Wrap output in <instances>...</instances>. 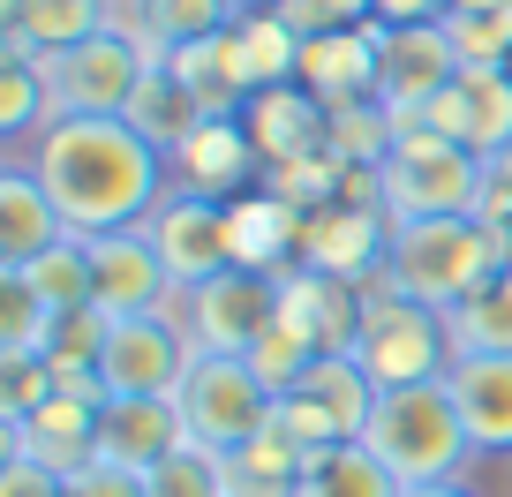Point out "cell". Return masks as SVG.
<instances>
[{"label": "cell", "mask_w": 512, "mask_h": 497, "mask_svg": "<svg viewBox=\"0 0 512 497\" xmlns=\"http://www.w3.org/2000/svg\"><path fill=\"white\" fill-rule=\"evenodd\" d=\"M0 497H68V475L31 460V452H8L0 460Z\"/></svg>", "instance_id": "b9f144b4"}, {"label": "cell", "mask_w": 512, "mask_h": 497, "mask_svg": "<svg viewBox=\"0 0 512 497\" xmlns=\"http://www.w3.org/2000/svg\"><path fill=\"white\" fill-rule=\"evenodd\" d=\"M272 324H279V272L234 264V272L181 294V332H189L196 354H249Z\"/></svg>", "instance_id": "9c48e42d"}, {"label": "cell", "mask_w": 512, "mask_h": 497, "mask_svg": "<svg viewBox=\"0 0 512 497\" xmlns=\"http://www.w3.org/2000/svg\"><path fill=\"white\" fill-rule=\"evenodd\" d=\"M256 174H264V151L249 144V129H241V113H211L204 129L189 136V144L174 151V181L196 196H249Z\"/></svg>", "instance_id": "ac0fdd59"}, {"label": "cell", "mask_w": 512, "mask_h": 497, "mask_svg": "<svg viewBox=\"0 0 512 497\" xmlns=\"http://www.w3.org/2000/svg\"><path fill=\"white\" fill-rule=\"evenodd\" d=\"M53 309L38 302V287L23 272H0V354H38L46 347Z\"/></svg>", "instance_id": "8d00e7d4"}, {"label": "cell", "mask_w": 512, "mask_h": 497, "mask_svg": "<svg viewBox=\"0 0 512 497\" xmlns=\"http://www.w3.org/2000/svg\"><path fill=\"white\" fill-rule=\"evenodd\" d=\"M497 264H512V249L475 211H460V219H407V226H392L377 287L407 294V302H422V309H460Z\"/></svg>", "instance_id": "7a4b0ae2"}, {"label": "cell", "mask_w": 512, "mask_h": 497, "mask_svg": "<svg viewBox=\"0 0 512 497\" xmlns=\"http://www.w3.org/2000/svg\"><path fill=\"white\" fill-rule=\"evenodd\" d=\"M400 497H475L467 482H422V490H400Z\"/></svg>", "instance_id": "f6af8a7d"}, {"label": "cell", "mask_w": 512, "mask_h": 497, "mask_svg": "<svg viewBox=\"0 0 512 497\" xmlns=\"http://www.w3.org/2000/svg\"><path fill=\"white\" fill-rule=\"evenodd\" d=\"M475 219H482V226H490V234L512 249V144L482 159V196H475Z\"/></svg>", "instance_id": "60d3db41"}, {"label": "cell", "mask_w": 512, "mask_h": 497, "mask_svg": "<svg viewBox=\"0 0 512 497\" xmlns=\"http://www.w3.org/2000/svg\"><path fill=\"white\" fill-rule=\"evenodd\" d=\"M68 497H151V490H144V475H128L113 460H91L83 475H68Z\"/></svg>", "instance_id": "7bdbcfd3"}, {"label": "cell", "mask_w": 512, "mask_h": 497, "mask_svg": "<svg viewBox=\"0 0 512 497\" xmlns=\"http://www.w3.org/2000/svg\"><path fill=\"white\" fill-rule=\"evenodd\" d=\"M445 31H452V46H460V68H505L512 61V0L445 8Z\"/></svg>", "instance_id": "e575fe53"}, {"label": "cell", "mask_w": 512, "mask_h": 497, "mask_svg": "<svg viewBox=\"0 0 512 497\" xmlns=\"http://www.w3.org/2000/svg\"><path fill=\"white\" fill-rule=\"evenodd\" d=\"M452 354H512V264H497L460 309H445Z\"/></svg>", "instance_id": "f1b7e54d"}, {"label": "cell", "mask_w": 512, "mask_h": 497, "mask_svg": "<svg viewBox=\"0 0 512 497\" xmlns=\"http://www.w3.org/2000/svg\"><path fill=\"white\" fill-rule=\"evenodd\" d=\"M362 445L400 475V490H422V482H460L467 460H475L467 422H460V407H452L445 377L377 392V407H369V422H362Z\"/></svg>", "instance_id": "3957f363"}, {"label": "cell", "mask_w": 512, "mask_h": 497, "mask_svg": "<svg viewBox=\"0 0 512 497\" xmlns=\"http://www.w3.org/2000/svg\"><path fill=\"white\" fill-rule=\"evenodd\" d=\"M347 354L362 362V377L377 392L392 385H430L452 369V332H445V309H422L392 287H369L362 294V317H354Z\"/></svg>", "instance_id": "277c9868"}, {"label": "cell", "mask_w": 512, "mask_h": 497, "mask_svg": "<svg viewBox=\"0 0 512 497\" xmlns=\"http://www.w3.org/2000/svg\"><path fill=\"white\" fill-rule=\"evenodd\" d=\"M452 8H482V0H452Z\"/></svg>", "instance_id": "bcb514c9"}, {"label": "cell", "mask_w": 512, "mask_h": 497, "mask_svg": "<svg viewBox=\"0 0 512 497\" xmlns=\"http://www.w3.org/2000/svg\"><path fill=\"white\" fill-rule=\"evenodd\" d=\"M151 249L166 257V272H174V287H204V279L234 272V219H226V196H196V189H166V204L144 219Z\"/></svg>", "instance_id": "30bf717a"}, {"label": "cell", "mask_w": 512, "mask_h": 497, "mask_svg": "<svg viewBox=\"0 0 512 497\" xmlns=\"http://www.w3.org/2000/svg\"><path fill=\"white\" fill-rule=\"evenodd\" d=\"M128 121H136V129H144L151 144L174 159V151L189 144L196 129H204L211 113H204V98H196L166 61H151V68H144V83H136V98H128Z\"/></svg>", "instance_id": "d4e9b609"}, {"label": "cell", "mask_w": 512, "mask_h": 497, "mask_svg": "<svg viewBox=\"0 0 512 497\" xmlns=\"http://www.w3.org/2000/svg\"><path fill=\"white\" fill-rule=\"evenodd\" d=\"M241 129H249V144L264 151V174H272V166H294L309 151H332V106L309 83H264L241 106Z\"/></svg>", "instance_id": "5bb4252c"}, {"label": "cell", "mask_w": 512, "mask_h": 497, "mask_svg": "<svg viewBox=\"0 0 512 497\" xmlns=\"http://www.w3.org/2000/svg\"><path fill=\"white\" fill-rule=\"evenodd\" d=\"M174 272L166 257L151 249L144 226H121V234H98L91 241V302L106 317H144V309H166L174 302Z\"/></svg>", "instance_id": "4fadbf2b"}, {"label": "cell", "mask_w": 512, "mask_h": 497, "mask_svg": "<svg viewBox=\"0 0 512 497\" xmlns=\"http://www.w3.org/2000/svg\"><path fill=\"white\" fill-rule=\"evenodd\" d=\"M174 400H181V415H189L196 445L234 452V445H249L256 430H272V400L279 392L249 369V354H196Z\"/></svg>", "instance_id": "52a82bcc"}, {"label": "cell", "mask_w": 512, "mask_h": 497, "mask_svg": "<svg viewBox=\"0 0 512 497\" xmlns=\"http://www.w3.org/2000/svg\"><path fill=\"white\" fill-rule=\"evenodd\" d=\"M98 415H106V392L98 385H61L31 422L8 430V452H31V460L61 467V475H83L98 460Z\"/></svg>", "instance_id": "2e32d148"}, {"label": "cell", "mask_w": 512, "mask_h": 497, "mask_svg": "<svg viewBox=\"0 0 512 497\" xmlns=\"http://www.w3.org/2000/svg\"><path fill=\"white\" fill-rule=\"evenodd\" d=\"M279 16L294 23L302 38H324V31H354V23H377L369 0H272Z\"/></svg>", "instance_id": "ab89813d"}, {"label": "cell", "mask_w": 512, "mask_h": 497, "mask_svg": "<svg viewBox=\"0 0 512 497\" xmlns=\"http://www.w3.org/2000/svg\"><path fill=\"white\" fill-rule=\"evenodd\" d=\"M241 8H249V0H144V46L166 61V53L196 46V38L234 31Z\"/></svg>", "instance_id": "4dcf8cb0"}, {"label": "cell", "mask_w": 512, "mask_h": 497, "mask_svg": "<svg viewBox=\"0 0 512 497\" xmlns=\"http://www.w3.org/2000/svg\"><path fill=\"white\" fill-rule=\"evenodd\" d=\"M384 249H392V211L362 204V196H339V204L302 211V257L294 264H309L324 279H347V287H377Z\"/></svg>", "instance_id": "8fae6325"}, {"label": "cell", "mask_w": 512, "mask_h": 497, "mask_svg": "<svg viewBox=\"0 0 512 497\" xmlns=\"http://www.w3.org/2000/svg\"><path fill=\"white\" fill-rule=\"evenodd\" d=\"M61 234H68V219L53 211V196H46V181L31 174V159H8L0 166V264L46 257Z\"/></svg>", "instance_id": "603a6c76"}, {"label": "cell", "mask_w": 512, "mask_h": 497, "mask_svg": "<svg viewBox=\"0 0 512 497\" xmlns=\"http://www.w3.org/2000/svg\"><path fill=\"white\" fill-rule=\"evenodd\" d=\"M106 309H61V317L46 324V362H53V377L61 385H98V354H106ZM106 392V385H98Z\"/></svg>", "instance_id": "836d02e7"}, {"label": "cell", "mask_w": 512, "mask_h": 497, "mask_svg": "<svg viewBox=\"0 0 512 497\" xmlns=\"http://www.w3.org/2000/svg\"><path fill=\"white\" fill-rule=\"evenodd\" d=\"M181 445H189V415H181L174 392H159V400H106V415H98V460L128 467V475H151Z\"/></svg>", "instance_id": "e0dca14e"}, {"label": "cell", "mask_w": 512, "mask_h": 497, "mask_svg": "<svg viewBox=\"0 0 512 497\" xmlns=\"http://www.w3.org/2000/svg\"><path fill=\"white\" fill-rule=\"evenodd\" d=\"M369 407H377V385L362 377V362H354V354H317L302 385L272 400V430L287 437L294 452L317 460V452L354 445V437H362Z\"/></svg>", "instance_id": "8992f818"}, {"label": "cell", "mask_w": 512, "mask_h": 497, "mask_svg": "<svg viewBox=\"0 0 512 497\" xmlns=\"http://www.w3.org/2000/svg\"><path fill=\"white\" fill-rule=\"evenodd\" d=\"M53 392H61V377H53L46 354H0V422H8V430L31 422Z\"/></svg>", "instance_id": "74e56055"}, {"label": "cell", "mask_w": 512, "mask_h": 497, "mask_svg": "<svg viewBox=\"0 0 512 497\" xmlns=\"http://www.w3.org/2000/svg\"><path fill=\"white\" fill-rule=\"evenodd\" d=\"M61 121V98H53V76L23 53H0V136L8 144H38V136Z\"/></svg>", "instance_id": "83f0119b"}, {"label": "cell", "mask_w": 512, "mask_h": 497, "mask_svg": "<svg viewBox=\"0 0 512 497\" xmlns=\"http://www.w3.org/2000/svg\"><path fill=\"white\" fill-rule=\"evenodd\" d=\"M309 452H294L279 430H256L249 445L226 452V497H302Z\"/></svg>", "instance_id": "4316f807"}, {"label": "cell", "mask_w": 512, "mask_h": 497, "mask_svg": "<svg viewBox=\"0 0 512 497\" xmlns=\"http://www.w3.org/2000/svg\"><path fill=\"white\" fill-rule=\"evenodd\" d=\"M422 121H430L437 136H452V144L482 151V159L505 151L512 144V68H460V76L422 106Z\"/></svg>", "instance_id": "9a60e30c"}, {"label": "cell", "mask_w": 512, "mask_h": 497, "mask_svg": "<svg viewBox=\"0 0 512 497\" xmlns=\"http://www.w3.org/2000/svg\"><path fill=\"white\" fill-rule=\"evenodd\" d=\"M505 68H512V61H505Z\"/></svg>", "instance_id": "7dc6e473"}, {"label": "cell", "mask_w": 512, "mask_h": 497, "mask_svg": "<svg viewBox=\"0 0 512 497\" xmlns=\"http://www.w3.org/2000/svg\"><path fill=\"white\" fill-rule=\"evenodd\" d=\"M166 68H174L181 83H189L196 98H204V113H241L249 106V68H241V46H234V31H219V38H196V46H181V53H166Z\"/></svg>", "instance_id": "484cf974"}, {"label": "cell", "mask_w": 512, "mask_h": 497, "mask_svg": "<svg viewBox=\"0 0 512 497\" xmlns=\"http://www.w3.org/2000/svg\"><path fill=\"white\" fill-rule=\"evenodd\" d=\"M189 362H196V347H189V332H181V317L144 309V317L106 324L98 385H106V400H159V392H181Z\"/></svg>", "instance_id": "ba28073f"}, {"label": "cell", "mask_w": 512, "mask_h": 497, "mask_svg": "<svg viewBox=\"0 0 512 497\" xmlns=\"http://www.w3.org/2000/svg\"><path fill=\"white\" fill-rule=\"evenodd\" d=\"M309 362H317V347H309L294 324H272V332L249 347V369H256V377H264L272 392H294V385L309 377Z\"/></svg>", "instance_id": "f35d334b"}, {"label": "cell", "mask_w": 512, "mask_h": 497, "mask_svg": "<svg viewBox=\"0 0 512 497\" xmlns=\"http://www.w3.org/2000/svg\"><path fill=\"white\" fill-rule=\"evenodd\" d=\"M31 174L46 181L53 211L83 241L144 226L166 204V189H174V159L128 113H61L31 144Z\"/></svg>", "instance_id": "6da1fadb"}, {"label": "cell", "mask_w": 512, "mask_h": 497, "mask_svg": "<svg viewBox=\"0 0 512 497\" xmlns=\"http://www.w3.org/2000/svg\"><path fill=\"white\" fill-rule=\"evenodd\" d=\"M445 392L467 422V445L482 452H512V354H452Z\"/></svg>", "instance_id": "ffe728a7"}, {"label": "cell", "mask_w": 512, "mask_h": 497, "mask_svg": "<svg viewBox=\"0 0 512 497\" xmlns=\"http://www.w3.org/2000/svg\"><path fill=\"white\" fill-rule=\"evenodd\" d=\"M234 46H241V68H249L256 91H264V83H294V76H302V31L279 16L272 0H264V8H241Z\"/></svg>", "instance_id": "f546056e"}, {"label": "cell", "mask_w": 512, "mask_h": 497, "mask_svg": "<svg viewBox=\"0 0 512 497\" xmlns=\"http://www.w3.org/2000/svg\"><path fill=\"white\" fill-rule=\"evenodd\" d=\"M482 196V151L452 144L437 129H415L392 144V159L377 166V204L392 211V226L407 219H460Z\"/></svg>", "instance_id": "5b68a950"}, {"label": "cell", "mask_w": 512, "mask_h": 497, "mask_svg": "<svg viewBox=\"0 0 512 497\" xmlns=\"http://www.w3.org/2000/svg\"><path fill=\"white\" fill-rule=\"evenodd\" d=\"M362 294L369 287H347V279H324V272H309V264H287V272H279V324H294L317 354H347Z\"/></svg>", "instance_id": "44dd1931"}, {"label": "cell", "mask_w": 512, "mask_h": 497, "mask_svg": "<svg viewBox=\"0 0 512 497\" xmlns=\"http://www.w3.org/2000/svg\"><path fill=\"white\" fill-rule=\"evenodd\" d=\"M151 61H159V53H151L144 38L98 31L91 46L53 53V61H38V68L53 76V98H61V113H128V98H136V83H144Z\"/></svg>", "instance_id": "7c38bea8"}, {"label": "cell", "mask_w": 512, "mask_h": 497, "mask_svg": "<svg viewBox=\"0 0 512 497\" xmlns=\"http://www.w3.org/2000/svg\"><path fill=\"white\" fill-rule=\"evenodd\" d=\"M0 272H23L53 317H61V309H98V302H91V241H83V234H61L46 257H31V264H0Z\"/></svg>", "instance_id": "d6a6232c"}, {"label": "cell", "mask_w": 512, "mask_h": 497, "mask_svg": "<svg viewBox=\"0 0 512 497\" xmlns=\"http://www.w3.org/2000/svg\"><path fill=\"white\" fill-rule=\"evenodd\" d=\"M106 31V0H0V53L53 61Z\"/></svg>", "instance_id": "d6986e66"}, {"label": "cell", "mask_w": 512, "mask_h": 497, "mask_svg": "<svg viewBox=\"0 0 512 497\" xmlns=\"http://www.w3.org/2000/svg\"><path fill=\"white\" fill-rule=\"evenodd\" d=\"M144 490L151 497H226V452H211V445H181V452H166L159 467L144 475Z\"/></svg>", "instance_id": "d590c367"}, {"label": "cell", "mask_w": 512, "mask_h": 497, "mask_svg": "<svg viewBox=\"0 0 512 497\" xmlns=\"http://www.w3.org/2000/svg\"><path fill=\"white\" fill-rule=\"evenodd\" d=\"M226 219H234V257L249 264V272H287V264L302 257V211H294L279 189L234 196Z\"/></svg>", "instance_id": "cb8c5ba5"}, {"label": "cell", "mask_w": 512, "mask_h": 497, "mask_svg": "<svg viewBox=\"0 0 512 497\" xmlns=\"http://www.w3.org/2000/svg\"><path fill=\"white\" fill-rule=\"evenodd\" d=\"M377 53H384V23H354V31H324L302 38V76L324 106H354V98H377Z\"/></svg>", "instance_id": "7402d4cb"}, {"label": "cell", "mask_w": 512, "mask_h": 497, "mask_svg": "<svg viewBox=\"0 0 512 497\" xmlns=\"http://www.w3.org/2000/svg\"><path fill=\"white\" fill-rule=\"evenodd\" d=\"M302 497H400V475H392V467L354 437V445H332V452L309 460Z\"/></svg>", "instance_id": "1f68e13d"}, {"label": "cell", "mask_w": 512, "mask_h": 497, "mask_svg": "<svg viewBox=\"0 0 512 497\" xmlns=\"http://www.w3.org/2000/svg\"><path fill=\"white\" fill-rule=\"evenodd\" d=\"M452 0H369V16L392 23V31H407V23H437Z\"/></svg>", "instance_id": "ee69618b"}]
</instances>
